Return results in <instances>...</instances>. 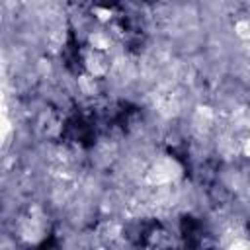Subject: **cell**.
Returning a JSON list of instances; mask_svg holds the SVG:
<instances>
[{"label":"cell","instance_id":"1","mask_svg":"<svg viewBox=\"0 0 250 250\" xmlns=\"http://www.w3.org/2000/svg\"><path fill=\"white\" fill-rule=\"evenodd\" d=\"M82 62H84V68L88 74L96 76V78H102L107 68H109V62H107V57H105V51H98V49H84L82 53Z\"/></svg>","mask_w":250,"mask_h":250},{"label":"cell","instance_id":"2","mask_svg":"<svg viewBox=\"0 0 250 250\" xmlns=\"http://www.w3.org/2000/svg\"><path fill=\"white\" fill-rule=\"evenodd\" d=\"M88 41H90L88 47L98 49V51H107L109 49V43H111L109 33H105V31H92L88 35Z\"/></svg>","mask_w":250,"mask_h":250}]
</instances>
